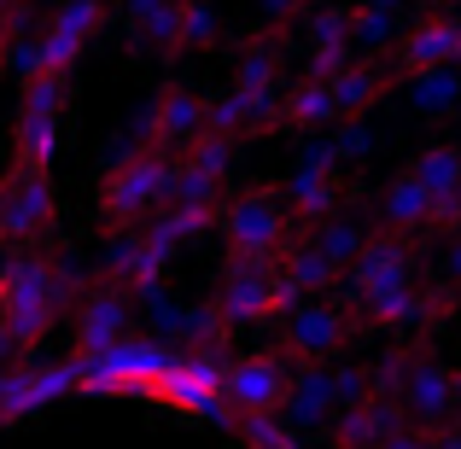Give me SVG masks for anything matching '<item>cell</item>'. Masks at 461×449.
I'll return each mask as SVG.
<instances>
[{
	"label": "cell",
	"mask_w": 461,
	"mask_h": 449,
	"mask_svg": "<svg viewBox=\"0 0 461 449\" xmlns=\"http://www.w3.org/2000/svg\"><path fill=\"white\" fill-rule=\"evenodd\" d=\"M65 298H70V274L53 251H12L0 263V327H6L18 356H30L53 333V321L65 315Z\"/></svg>",
	"instance_id": "1"
},
{
	"label": "cell",
	"mask_w": 461,
	"mask_h": 449,
	"mask_svg": "<svg viewBox=\"0 0 461 449\" xmlns=\"http://www.w3.org/2000/svg\"><path fill=\"white\" fill-rule=\"evenodd\" d=\"M204 129H211V94H199L193 82H164L140 117V140L169 157H181Z\"/></svg>",
	"instance_id": "11"
},
{
	"label": "cell",
	"mask_w": 461,
	"mask_h": 449,
	"mask_svg": "<svg viewBox=\"0 0 461 449\" xmlns=\"http://www.w3.org/2000/svg\"><path fill=\"white\" fill-rule=\"evenodd\" d=\"M385 449H438V427H427V420H403V427L385 438Z\"/></svg>",
	"instance_id": "31"
},
{
	"label": "cell",
	"mask_w": 461,
	"mask_h": 449,
	"mask_svg": "<svg viewBox=\"0 0 461 449\" xmlns=\"http://www.w3.org/2000/svg\"><path fill=\"white\" fill-rule=\"evenodd\" d=\"M258 12H263V23H275V30L293 35V23L310 18V0H258Z\"/></svg>",
	"instance_id": "29"
},
{
	"label": "cell",
	"mask_w": 461,
	"mask_h": 449,
	"mask_svg": "<svg viewBox=\"0 0 461 449\" xmlns=\"http://www.w3.org/2000/svg\"><path fill=\"white\" fill-rule=\"evenodd\" d=\"M304 234L315 239V246L327 251V257L339 263V269H350V263L362 257V246L374 239V216H357V211H339V216H327V222H315L304 228Z\"/></svg>",
	"instance_id": "25"
},
{
	"label": "cell",
	"mask_w": 461,
	"mask_h": 449,
	"mask_svg": "<svg viewBox=\"0 0 461 449\" xmlns=\"http://www.w3.org/2000/svg\"><path fill=\"white\" fill-rule=\"evenodd\" d=\"M438 449H461V420H450V427H438Z\"/></svg>",
	"instance_id": "33"
},
{
	"label": "cell",
	"mask_w": 461,
	"mask_h": 449,
	"mask_svg": "<svg viewBox=\"0 0 461 449\" xmlns=\"http://www.w3.org/2000/svg\"><path fill=\"white\" fill-rule=\"evenodd\" d=\"M275 449H304V444H298V438H281V444H275Z\"/></svg>",
	"instance_id": "36"
},
{
	"label": "cell",
	"mask_w": 461,
	"mask_h": 449,
	"mask_svg": "<svg viewBox=\"0 0 461 449\" xmlns=\"http://www.w3.org/2000/svg\"><path fill=\"white\" fill-rule=\"evenodd\" d=\"M275 281H281V263H263V257H222V274H216L211 303H216V310H222L234 327L275 321V315H281Z\"/></svg>",
	"instance_id": "12"
},
{
	"label": "cell",
	"mask_w": 461,
	"mask_h": 449,
	"mask_svg": "<svg viewBox=\"0 0 461 449\" xmlns=\"http://www.w3.org/2000/svg\"><path fill=\"white\" fill-rule=\"evenodd\" d=\"M374 6H392V12H409V0H374Z\"/></svg>",
	"instance_id": "35"
},
{
	"label": "cell",
	"mask_w": 461,
	"mask_h": 449,
	"mask_svg": "<svg viewBox=\"0 0 461 449\" xmlns=\"http://www.w3.org/2000/svg\"><path fill=\"white\" fill-rule=\"evenodd\" d=\"M432 211H438V193L403 164L392 181H385V193L374 199V228H392V234H427Z\"/></svg>",
	"instance_id": "19"
},
{
	"label": "cell",
	"mask_w": 461,
	"mask_h": 449,
	"mask_svg": "<svg viewBox=\"0 0 461 449\" xmlns=\"http://www.w3.org/2000/svg\"><path fill=\"white\" fill-rule=\"evenodd\" d=\"M409 169H415V175L427 181L438 199L461 193V147H450V140H432V147H420L415 157H409Z\"/></svg>",
	"instance_id": "28"
},
{
	"label": "cell",
	"mask_w": 461,
	"mask_h": 449,
	"mask_svg": "<svg viewBox=\"0 0 461 449\" xmlns=\"http://www.w3.org/2000/svg\"><path fill=\"white\" fill-rule=\"evenodd\" d=\"M427 234H392V228H374V239L362 246V257L345 269V298H368V292H392V286L420 281V263H427Z\"/></svg>",
	"instance_id": "8"
},
{
	"label": "cell",
	"mask_w": 461,
	"mask_h": 449,
	"mask_svg": "<svg viewBox=\"0 0 461 449\" xmlns=\"http://www.w3.org/2000/svg\"><path fill=\"white\" fill-rule=\"evenodd\" d=\"M357 18L350 6H310L304 18V70L310 76H339L357 58Z\"/></svg>",
	"instance_id": "15"
},
{
	"label": "cell",
	"mask_w": 461,
	"mask_h": 449,
	"mask_svg": "<svg viewBox=\"0 0 461 449\" xmlns=\"http://www.w3.org/2000/svg\"><path fill=\"white\" fill-rule=\"evenodd\" d=\"M345 157L333 152V140L327 147H310L304 157H298V169L286 175V204H293V216H298V228H315V222H327V216H339L350 199H357V181L345 175Z\"/></svg>",
	"instance_id": "7"
},
{
	"label": "cell",
	"mask_w": 461,
	"mask_h": 449,
	"mask_svg": "<svg viewBox=\"0 0 461 449\" xmlns=\"http://www.w3.org/2000/svg\"><path fill=\"white\" fill-rule=\"evenodd\" d=\"M234 94H251V100H281L286 94V30L263 23L240 41V58H234V76H228Z\"/></svg>",
	"instance_id": "14"
},
{
	"label": "cell",
	"mask_w": 461,
	"mask_h": 449,
	"mask_svg": "<svg viewBox=\"0 0 461 449\" xmlns=\"http://www.w3.org/2000/svg\"><path fill=\"white\" fill-rule=\"evenodd\" d=\"M211 41H216V12H211V0H181L176 35H169V47H164V65H176V58H187V53H204Z\"/></svg>",
	"instance_id": "27"
},
{
	"label": "cell",
	"mask_w": 461,
	"mask_h": 449,
	"mask_svg": "<svg viewBox=\"0 0 461 449\" xmlns=\"http://www.w3.org/2000/svg\"><path fill=\"white\" fill-rule=\"evenodd\" d=\"M339 123V94L333 76H298L286 82L281 94V112H275V135H310V129H333Z\"/></svg>",
	"instance_id": "20"
},
{
	"label": "cell",
	"mask_w": 461,
	"mask_h": 449,
	"mask_svg": "<svg viewBox=\"0 0 461 449\" xmlns=\"http://www.w3.org/2000/svg\"><path fill=\"white\" fill-rule=\"evenodd\" d=\"M427 239H461V193H450V199H438V211H432V228H427Z\"/></svg>",
	"instance_id": "30"
},
{
	"label": "cell",
	"mask_w": 461,
	"mask_h": 449,
	"mask_svg": "<svg viewBox=\"0 0 461 449\" xmlns=\"http://www.w3.org/2000/svg\"><path fill=\"white\" fill-rule=\"evenodd\" d=\"M304 362H293L281 345L275 350H251L234 368L222 373V403L234 420H258V415H281L286 397H293V380Z\"/></svg>",
	"instance_id": "5"
},
{
	"label": "cell",
	"mask_w": 461,
	"mask_h": 449,
	"mask_svg": "<svg viewBox=\"0 0 461 449\" xmlns=\"http://www.w3.org/2000/svg\"><path fill=\"white\" fill-rule=\"evenodd\" d=\"M216 234H222V257L281 263L286 246L298 239V216H293L281 187H240L216 211Z\"/></svg>",
	"instance_id": "3"
},
{
	"label": "cell",
	"mask_w": 461,
	"mask_h": 449,
	"mask_svg": "<svg viewBox=\"0 0 461 449\" xmlns=\"http://www.w3.org/2000/svg\"><path fill=\"white\" fill-rule=\"evenodd\" d=\"M112 12H117L112 0H65V6H53V18L35 35V70L30 76H41V70H77V58L88 53V41L112 23Z\"/></svg>",
	"instance_id": "9"
},
{
	"label": "cell",
	"mask_w": 461,
	"mask_h": 449,
	"mask_svg": "<svg viewBox=\"0 0 461 449\" xmlns=\"http://www.w3.org/2000/svg\"><path fill=\"white\" fill-rule=\"evenodd\" d=\"M350 18H357V47L362 53H392L397 35L409 30V12L374 6V0H350Z\"/></svg>",
	"instance_id": "26"
},
{
	"label": "cell",
	"mask_w": 461,
	"mask_h": 449,
	"mask_svg": "<svg viewBox=\"0 0 461 449\" xmlns=\"http://www.w3.org/2000/svg\"><path fill=\"white\" fill-rule=\"evenodd\" d=\"M427 6H438V12H461V0H427Z\"/></svg>",
	"instance_id": "34"
},
{
	"label": "cell",
	"mask_w": 461,
	"mask_h": 449,
	"mask_svg": "<svg viewBox=\"0 0 461 449\" xmlns=\"http://www.w3.org/2000/svg\"><path fill=\"white\" fill-rule=\"evenodd\" d=\"M286 427L293 432H327L339 415V373L333 362H310V368H298L293 380V397H286Z\"/></svg>",
	"instance_id": "21"
},
{
	"label": "cell",
	"mask_w": 461,
	"mask_h": 449,
	"mask_svg": "<svg viewBox=\"0 0 461 449\" xmlns=\"http://www.w3.org/2000/svg\"><path fill=\"white\" fill-rule=\"evenodd\" d=\"M403 420H409L403 397H380L374 391V397H362V403L339 409L333 427H327V444L333 449H385V438H392Z\"/></svg>",
	"instance_id": "17"
},
{
	"label": "cell",
	"mask_w": 461,
	"mask_h": 449,
	"mask_svg": "<svg viewBox=\"0 0 461 449\" xmlns=\"http://www.w3.org/2000/svg\"><path fill=\"white\" fill-rule=\"evenodd\" d=\"M362 338V321L345 298H304L293 315H281V350L293 362H339Z\"/></svg>",
	"instance_id": "4"
},
{
	"label": "cell",
	"mask_w": 461,
	"mask_h": 449,
	"mask_svg": "<svg viewBox=\"0 0 461 449\" xmlns=\"http://www.w3.org/2000/svg\"><path fill=\"white\" fill-rule=\"evenodd\" d=\"M59 216V187L53 169L6 164L0 169V246H30L53 228Z\"/></svg>",
	"instance_id": "6"
},
{
	"label": "cell",
	"mask_w": 461,
	"mask_h": 449,
	"mask_svg": "<svg viewBox=\"0 0 461 449\" xmlns=\"http://www.w3.org/2000/svg\"><path fill=\"white\" fill-rule=\"evenodd\" d=\"M444 274H450L444 286H450V292L461 298V239H450V257H444Z\"/></svg>",
	"instance_id": "32"
},
{
	"label": "cell",
	"mask_w": 461,
	"mask_h": 449,
	"mask_svg": "<svg viewBox=\"0 0 461 449\" xmlns=\"http://www.w3.org/2000/svg\"><path fill=\"white\" fill-rule=\"evenodd\" d=\"M6 6H12V0H0V12H6Z\"/></svg>",
	"instance_id": "38"
},
{
	"label": "cell",
	"mask_w": 461,
	"mask_h": 449,
	"mask_svg": "<svg viewBox=\"0 0 461 449\" xmlns=\"http://www.w3.org/2000/svg\"><path fill=\"white\" fill-rule=\"evenodd\" d=\"M70 333H77V368L105 362V356H112V350L129 338V286L112 281V274H100V281L82 292Z\"/></svg>",
	"instance_id": "10"
},
{
	"label": "cell",
	"mask_w": 461,
	"mask_h": 449,
	"mask_svg": "<svg viewBox=\"0 0 461 449\" xmlns=\"http://www.w3.org/2000/svg\"><path fill=\"white\" fill-rule=\"evenodd\" d=\"M456 420H461V385H456Z\"/></svg>",
	"instance_id": "37"
},
{
	"label": "cell",
	"mask_w": 461,
	"mask_h": 449,
	"mask_svg": "<svg viewBox=\"0 0 461 449\" xmlns=\"http://www.w3.org/2000/svg\"><path fill=\"white\" fill-rule=\"evenodd\" d=\"M169 187H176V157L140 140L135 152H117L105 164L100 187H94V222L105 234H129L147 216L169 211Z\"/></svg>",
	"instance_id": "2"
},
{
	"label": "cell",
	"mask_w": 461,
	"mask_h": 449,
	"mask_svg": "<svg viewBox=\"0 0 461 449\" xmlns=\"http://www.w3.org/2000/svg\"><path fill=\"white\" fill-rule=\"evenodd\" d=\"M392 88H403V70H397V58H392V53L350 58V65L333 76V94H339V123H345V117H368V112H374V105H380Z\"/></svg>",
	"instance_id": "18"
},
{
	"label": "cell",
	"mask_w": 461,
	"mask_h": 449,
	"mask_svg": "<svg viewBox=\"0 0 461 449\" xmlns=\"http://www.w3.org/2000/svg\"><path fill=\"white\" fill-rule=\"evenodd\" d=\"M456 385H461V368H450V362H438V356H427V350H420L397 397H403L409 420H427V427H450V420H456Z\"/></svg>",
	"instance_id": "16"
},
{
	"label": "cell",
	"mask_w": 461,
	"mask_h": 449,
	"mask_svg": "<svg viewBox=\"0 0 461 449\" xmlns=\"http://www.w3.org/2000/svg\"><path fill=\"white\" fill-rule=\"evenodd\" d=\"M403 88H409V112H415L420 123H444V117L461 112V65L420 70V76H409Z\"/></svg>",
	"instance_id": "23"
},
{
	"label": "cell",
	"mask_w": 461,
	"mask_h": 449,
	"mask_svg": "<svg viewBox=\"0 0 461 449\" xmlns=\"http://www.w3.org/2000/svg\"><path fill=\"white\" fill-rule=\"evenodd\" d=\"M281 269L293 274L298 286H304L310 298H321V292H339V286H345V269H339L333 257H327L321 246H315V239L304 234V228H298V239L293 246H286V257H281Z\"/></svg>",
	"instance_id": "24"
},
{
	"label": "cell",
	"mask_w": 461,
	"mask_h": 449,
	"mask_svg": "<svg viewBox=\"0 0 461 449\" xmlns=\"http://www.w3.org/2000/svg\"><path fill=\"white\" fill-rule=\"evenodd\" d=\"M117 18H123V35H129V53H158L164 58L169 35H176V18H181V0H117Z\"/></svg>",
	"instance_id": "22"
},
{
	"label": "cell",
	"mask_w": 461,
	"mask_h": 449,
	"mask_svg": "<svg viewBox=\"0 0 461 449\" xmlns=\"http://www.w3.org/2000/svg\"><path fill=\"white\" fill-rule=\"evenodd\" d=\"M392 58L403 70V82L420 76V70H438V65H461V12H438V6L415 12L409 30L397 35Z\"/></svg>",
	"instance_id": "13"
}]
</instances>
